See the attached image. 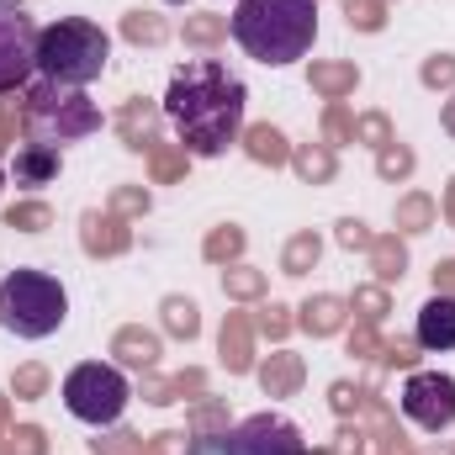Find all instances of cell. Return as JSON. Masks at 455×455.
I'll return each mask as SVG.
<instances>
[{
	"label": "cell",
	"mask_w": 455,
	"mask_h": 455,
	"mask_svg": "<svg viewBox=\"0 0 455 455\" xmlns=\"http://www.w3.org/2000/svg\"><path fill=\"white\" fill-rule=\"evenodd\" d=\"M170 5H186V0H170Z\"/></svg>",
	"instance_id": "4fadbf2b"
},
{
	"label": "cell",
	"mask_w": 455,
	"mask_h": 455,
	"mask_svg": "<svg viewBox=\"0 0 455 455\" xmlns=\"http://www.w3.org/2000/svg\"><path fill=\"white\" fill-rule=\"evenodd\" d=\"M243 107H249V91L243 80L218 64V59H191L170 75V91H164V116L170 127L186 138L191 154L212 159L223 154L228 143H238L243 132Z\"/></svg>",
	"instance_id": "6da1fadb"
},
{
	"label": "cell",
	"mask_w": 455,
	"mask_h": 455,
	"mask_svg": "<svg viewBox=\"0 0 455 455\" xmlns=\"http://www.w3.org/2000/svg\"><path fill=\"white\" fill-rule=\"evenodd\" d=\"M186 455H307V440L291 419L281 413H254L243 424H233L223 435L196 440Z\"/></svg>",
	"instance_id": "52a82bcc"
},
{
	"label": "cell",
	"mask_w": 455,
	"mask_h": 455,
	"mask_svg": "<svg viewBox=\"0 0 455 455\" xmlns=\"http://www.w3.org/2000/svg\"><path fill=\"white\" fill-rule=\"evenodd\" d=\"M21 116H27V138L48 143V148L85 143V138L101 132V107L80 85H53V80L27 85V112Z\"/></svg>",
	"instance_id": "5b68a950"
},
{
	"label": "cell",
	"mask_w": 455,
	"mask_h": 455,
	"mask_svg": "<svg viewBox=\"0 0 455 455\" xmlns=\"http://www.w3.org/2000/svg\"><path fill=\"white\" fill-rule=\"evenodd\" d=\"M413 334H419L424 349H435V355L455 349V297H429L419 307V329Z\"/></svg>",
	"instance_id": "30bf717a"
},
{
	"label": "cell",
	"mask_w": 455,
	"mask_h": 455,
	"mask_svg": "<svg viewBox=\"0 0 455 455\" xmlns=\"http://www.w3.org/2000/svg\"><path fill=\"white\" fill-rule=\"evenodd\" d=\"M53 175H59V148H48V143H32V138H27V143L16 148V159H11V180L37 191V186H48Z\"/></svg>",
	"instance_id": "8fae6325"
},
{
	"label": "cell",
	"mask_w": 455,
	"mask_h": 455,
	"mask_svg": "<svg viewBox=\"0 0 455 455\" xmlns=\"http://www.w3.org/2000/svg\"><path fill=\"white\" fill-rule=\"evenodd\" d=\"M127 403H132V387H127V376L116 365L85 360V365H75L64 376V408L80 424H91V429H112L116 419L127 413Z\"/></svg>",
	"instance_id": "8992f818"
},
{
	"label": "cell",
	"mask_w": 455,
	"mask_h": 455,
	"mask_svg": "<svg viewBox=\"0 0 455 455\" xmlns=\"http://www.w3.org/2000/svg\"><path fill=\"white\" fill-rule=\"evenodd\" d=\"M0 191H5V164H0Z\"/></svg>",
	"instance_id": "7c38bea8"
},
{
	"label": "cell",
	"mask_w": 455,
	"mask_h": 455,
	"mask_svg": "<svg viewBox=\"0 0 455 455\" xmlns=\"http://www.w3.org/2000/svg\"><path fill=\"white\" fill-rule=\"evenodd\" d=\"M37 21L21 0H0V96L37 75Z\"/></svg>",
	"instance_id": "ba28073f"
},
{
	"label": "cell",
	"mask_w": 455,
	"mask_h": 455,
	"mask_svg": "<svg viewBox=\"0 0 455 455\" xmlns=\"http://www.w3.org/2000/svg\"><path fill=\"white\" fill-rule=\"evenodd\" d=\"M107 59H112V37L85 16H59L37 32V80L85 91L107 75Z\"/></svg>",
	"instance_id": "3957f363"
},
{
	"label": "cell",
	"mask_w": 455,
	"mask_h": 455,
	"mask_svg": "<svg viewBox=\"0 0 455 455\" xmlns=\"http://www.w3.org/2000/svg\"><path fill=\"white\" fill-rule=\"evenodd\" d=\"M403 419L419 424L424 435H445L455 424V376L445 371H413L403 381Z\"/></svg>",
	"instance_id": "9c48e42d"
},
{
	"label": "cell",
	"mask_w": 455,
	"mask_h": 455,
	"mask_svg": "<svg viewBox=\"0 0 455 455\" xmlns=\"http://www.w3.org/2000/svg\"><path fill=\"white\" fill-rule=\"evenodd\" d=\"M228 32L249 59L270 69L297 64L318 37V0H238Z\"/></svg>",
	"instance_id": "7a4b0ae2"
},
{
	"label": "cell",
	"mask_w": 455,
	"mask_h": 455,
	"mask_svg": "<svg viewBox=\"0 0 455 455\" xmlns=\"http://www.w3.org/2000/svg\"><path fill=\"white\" fill-rule=\"evenodd\" d=\"M69 318V291L48 270H11L0 281V329L16 339H48Z\"/></svg>",
	"instance_id": "277c9868"
}]
</instances>
